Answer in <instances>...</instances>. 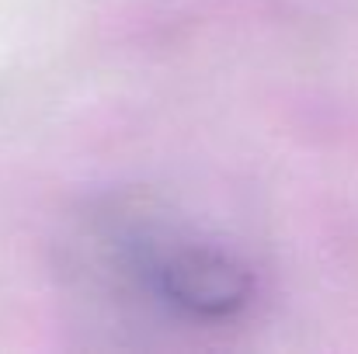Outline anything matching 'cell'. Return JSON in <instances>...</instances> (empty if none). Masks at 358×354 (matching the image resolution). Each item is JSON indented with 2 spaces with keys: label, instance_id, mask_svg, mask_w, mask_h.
<instances>
[{
  "label": "cell",
  "instance_id": "cell-1",
  "mask_svg": "<svg viewBox=\"0 0 358 354\" xmlns=\"http://www.w3.org/2000/svg\"><path fill=\"white\" fill-rule=\"evenodd\" d=\"M250 295L254 278L247 264L220 243L164 236L146 274V299L192 323H223Z\"/></svg>",
  "mask_w": 358,
  "mask_h": 354
}]
</instances>
